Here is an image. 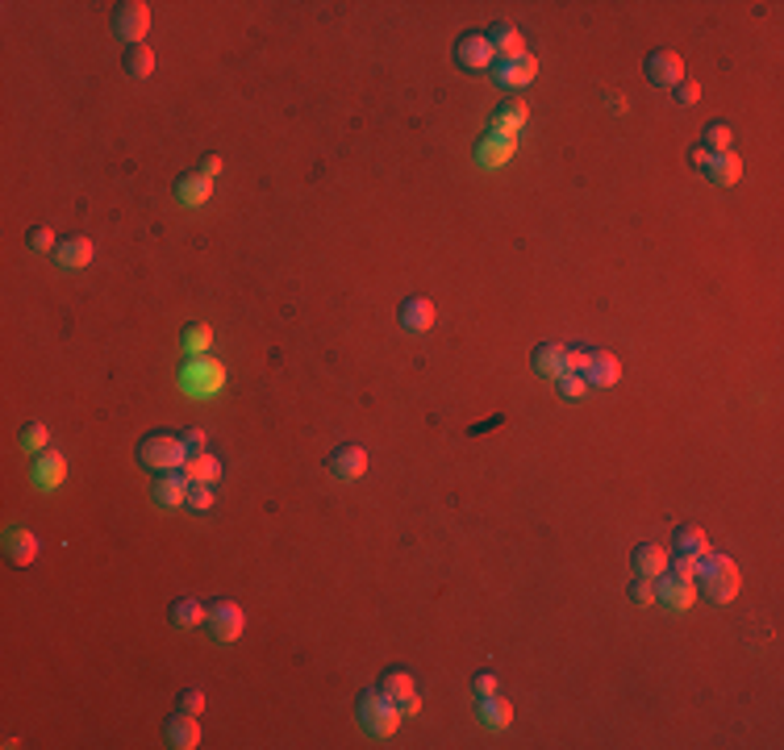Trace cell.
I'll list each match as a JSON object with an SVG mask.
<instances>
[{
	"mask_svg": "<svg viewBox=\"0 0 784 750\" xmlns=\"http://www.w3.org/2000/svg\"><path fill=\"white\" fill-rule=\"evenodd\" d=\"M218 171H221V154H205V163H201V176L213 179Z\"/></svg>",
	"mask_w": 784,
	"mask_h": 750,
	"instance_id": "cell-45",
	"label": "cell"
},
{
	"mask_svg": "<svg viewBox=\"0 0 784 750\" xmlns=\"http://www.w3.org/2000/svg\"><path fill=\"white\" fill-rule=\"evenodd\" d=\"M46 442H51V430L42 422H29L26 430H21V450H26V454H38Z\"/></svg>",
	"mask_w": 784,
	"mask_h": 750,
	"instance_id": "cell-34",
	"label": "cell"
},
{
	"mask_svg": "<svg viewBox=\"0 0 784 750\" xmlns=\"http://www.w3.org/2000/svg\"><path fill=\"white\" fill-rule=\"evenodd\" d=\"M705 150L709 154H722V150H730V142H734V130H730L726 122H709L705 125V134H701Z\"/></svg>",
	"mask_w": 784,
	"mask_h": 750,
	"instance_id": "cell-32",
	"label": "cell"
},
{
	"mask_svg": "<svg viewBox=\"0 0 784 750\" xmlns=\"http://www.w3.org/2000/svg\"><path fill=\"white\" fill-rule=\"evenodd\" d=\"M29 246H34L38 255H46V250L55 246V233L46 230V225H38V230H29Z\"/></svg>",
	"mask_w": 784,
	"mask_h": 750,
	"instance_id": "cell-41",
	"label": "cell"
},
{
	"mask_svg": "<svg viewBox=\"0 0 784 750\" xmlns=\"http://www.w3.org/2000/svg\"><path fill=\"white\" fill-rule=\"evenodd\" d=\"M400 705L392 700V696H384L380 688H372V692H363L359 696V725L368 730V734L376 738H392L400 730Z\"/></svg>",
	"mask_w": 784,
	"mask_h": 750,
	"instance_id": "cell-2",
	"label": "cell"
},
{
	"mask_svg": "<svg viewBox=\"0 0 784 750\" xmlns=\"http://www.w3.org/2000/svg\"><path fill=\"white\" fill-rule=\"evenodd\" d=\"M676 100H680V105H697V100H701V83H697V80H680V83H676Z\"/></svg>",
	"mask_w": 784,
	"mask_h": 750,
	"instance_id": "cell-40",
	"label": "cell"
},
{
	"mask_svg": "<svg viewBox=\"0 0 784 750\" xmlns=\"http://www.w3.org/2000/svg\"><path fill=\"white\" fill-rule=\"evenodd\" d=\"M184 505L193 513H209L213 509V484H188V501Z\"/></svg>",
	"mask_w": 784,
	"mask_h": 750,
	"instance_id": "cell-35",
	"label": "cell"
},
{
	"mask_svg": "<svg viewBox=\"0 0 784 750\" xmlns=\"http://www.w3.org/2000/svg\"><path fill=\"white\" fill-rule=\"evenodd\" d=\"M705 176H709V184H717V188H734V184L743 179V159H739L734 150L709 154V163H705Z\"/></svg>",
	"mask_w": 784,
	"mask_h": 750,
	"instance_id": "cell-12",
	"label": "cell"
},
{
	"mask_svg": "<svg viewBox=\"0 0 784 750\" xmlns=\"http://www.w3.org/2000/svg\"><path fill=\"white\" fill-rule=\"evenodd\" d=\"M422 709V700H417V692L409 696V700H400V713H405V717H413V713Z\"/></svg>",
	"mask_w": 784,
	"mask_h": 750,
	"instance_id": "cell-46",
	"label": "cell"
},
{
	"mask_svg": "<svg viewBox=\"0 0 784 750\" xmlns=\"http://www.w3.org/2000/svg\"><path fill=\"white\" fill-rule=\"evenodd\" d=\"M668 572L680 575V580H693V584H697V559H693V555H676V563H668Z\"/></svg>",
	"mask_w": 784,
	"mask_h": 750,
	"instance_id": "cell-38",
	"label": "cell"
},
{
	"mask_svg": "<svg viewBox=\"0 0 784 750\" xmlns=\"http://www.w3.org/2000/svg\"><path fill=\"white\" fill-rule=\"evenodd\" d=\"M513 150H518V138L488 134V138L480 142V150H476V159H480V167H501V163H510Z\"/></svg>",
	"mask_w": 784,
	"mask_h": 750,
	"instance_id": "cell-22",
	"label": "cell"
},
{
	"mask_svg": "<svg viewBox=\"0 0 784 750\" xmlns=\"http://www.w3.org/2000/svg\"><path fill=\"white\" fill-rule=\"evenodd\" d=\"M184 446H188V454H205V430H184Z\"/></svg>",
	"mask_w": 784,
	"mask_h": 750,
	"instance_id": "cell-42",
	"label": "cell"
},
{
	"mask_svg": "<svg viewBox=\"0 0 784 750\" xmlns=\"http://www.w3.org/2000/svg\"><path fill=\"white\" fill-rule=\"evenodd\" d=\"M221 363H213V359H193L188 367H184V392H196V396H209V392H218L221 388Z\"/></svg>",
	"mask_w": 784,
	"mask_h": 750,
	"instance_id": "cell-9",
	"label": "cell"
},
{
	"mask_svg": "<svg viewBox=\"0 0 784 750\" xmlns=\"http://www.w3.org/2000/svg\"><path fill=\"white\" fill-rule=\"evenodd\" d=\"M622 375V363L614 355H606V351H592L589 359V367H584V383L589 388H614Z\"/></svg>",
	"mask_w": 784,
	"mask_h": 750,
	"instance_id": "cell-17",
	"label": "cell"
},
{
	"mask_svg": "<svg viewBox=\"0 0 784 750\" xmlns=\"http://www.w3.org/2000/svg\"><path fill=\"white\" fill-rule=\"evenodd\" d=\"M530 367H535V375H542V380H559V375H567V346H559V342H542V346H535Z\"/></svg>",
	"mask_w": 784,
	"mask_h": 750,
	"instance_id": "cell-11",
	"label": "cell"
},
{
	"mask_svg": "<svg viewBox=\"0 0 784 750\" xmlns=\"http://www.w3.org/2000/svg\"><path fill=\"white\" fill-rule=\"evenodd\" d=\"M705 163H709V150L697 146V150H693V167H701V171H705Z\"/></svg>",
	"mask_w": 784,
	"mask_h": 750,
	"instance_id": "cell-47",
	"label": "cell"
},
{
	"mask_svg": "<svg viewBox=\"0 0 784 750\" xmlns=\"http://www.w3.org/2000/svg\"><path fill=\"white\" fill-rule=\"evenodd\" d=\"M147 29H151V4L147 0H125L117 4V13H113V34L130 46H142L147 38Z\"/></svg>",
	"mask_w": 784,
	"mask_h": 750,
	"instance_id": "cell-3",
	"label": "cell"
},
{
	"mask_svg": "<svg viewBox=\"0 0 784 750\" xmlns=\"http://www.w3.org/2000/svg\"><path fill=\"white\" fill-rule=\"evenodd\" d=\"M171 621H176V626H201V621H209V609L196 596H179L176 604H171Z\"/></svg>",
	"mask_w": 784,
	"mask_h": 750,
	"instance_id": "cell-28",
	"label": "cell"
},
{
	"mask_svg": "<svg viewBox=\"0 0 784 750\" xmlns=\"http://www.w3.org/2000/svg\"><path fill=\"white\" fill-rule=\"evenodd\" d=\"M242 609H238L234 600H218V604H209V634H213V642H221V646H230V642L242 638Z\"/></svg>",
	"mask_w": 784,
	"mask_h": 750,
	"instance_id": "cell-4",
	"label": "cell"
},
{
	"mask_svg": "<svg viewBox=\"0 0 784 750\" xmlns=\"http://www.w3.org/2000/svg\"><path fill=\"white\" fill-rule=\"evenodd\" d=\"M363 471H368V450H363V446H338L330 454V476H338L343 484L359 479Z\"/></svg>",
	"mask_w": 784,
	"mask_h": 750,
	"instance_id": "cell-15",
	"label": "cell"
},
{
	"mask_svg": "<svg viewBox=\"0 0 784 750\" xmlns=\"http://www.w3.org/2000/svg\"><path fill=\"white\" fill-rule=\"evenodd\" d=\"M668 550L663 546H655V542H647V546H634V572L638 575H647V580H660L663 572H668Z\"/></svg>",
	"mask_w": 784,
	"mask_h": 750,
	"instance_id": "cell-19",
	"label": "cell"
},
{
	"mask_svg": "<svg viewBox=\"0 0 784 750\" xmlns=\"http://www.w3.org/2000/svg\"><path fill=\"white\" fill-rule=\"evenodd\" d=\"M559 392L567 396V400H580V396L589 392V383H584V375H576V371H567V375H559Z\"/></svg>",
	"mask_w": 784,
	"mask_h": 750,
	"instance_id": "cell-36",
	"label": "cell"
},
{
	"mask_svg": "<svg viewBox=\"0 0 784 750\" xmlns=\"http://www.w3.org/2000/svg\"><path fill=\"white\" fill-rule=\"evenodd\" d=\"M480 722L488 725V730H510L513 722V705L505 700V696H480Z\"/></svg>",
	"mask_w": 784,
	"mask_h": 750,
	"instance_id": "cell-24",
	"label": "cell"
},
{
	"mask_svg": "<svg viewBox=\"0 0 784 750\" xmlns=\"http://www.w3.org/2000/svg\"><path fill=\"white\" fill-rule=\"evenodd\" d=\"M205 709V692L201 688H184L179 692V713H201Z\"/></svg>",
	"mask_w": 784,
	"mask_h": 750,
	"instance_id": "cell-39",
	"label": "cell"
},
{
	"mask_svg": "<svg viewBox=\"0 0 784 750\" xmlns=\"http://www.w3.org/2000/svg\"><path fill=\"white\" fill-rule=\"evenodd\" d=\"M655 600H663L668 609H693V600H697V584L693 580H680V575L672 572H663L660 580H655Z\"/></svg>",
	"mask_w": 784,
	"mask_h": 750,
	"instance_id": "cell-8",
	"label": "cell"
},
{
	"mask_svg": "<svg viewBox=\"0 0 784 750\" xmlns=\"http://www.w3.org/2000/svg\"><path fill=\"white\" fill-rule=\"evenodd\" d=\"M672 546H676V555H693V559L709 550V546H705V530H701V525H680V530H676V538H672Z\"/></svg>",
	"mask_w": 784,
	"mask_h": 750,
	"instance_id": "cell-29",
	"label": "cell"
},
{
	"mask_svg": "<svg viewBox=\"0 0 784 750\" xmlns=\"http://www.w3.org/2000/svg\"><path fill=\"white\" fill-rule=\"evenodd\" d=\"M526 117H530V105H526V100H510V105H501V117L493 122V134L518 138V130L526 125Z\"/></svg>",
	"mask_w": 784,
	"mask_h": 750,
	"instance_id": "cell-25",
	"label": "cell"
},
{
	"mask_svg": "<svg viewBox=\"0 0 784 750\" xmlns=\"http://www.w3.org/2000/svg\"><path fill=\"white\" fill-rule=\"evenodd\" d=\"M63 479H67V463H63V454H42L38 463H34V484H38L42 492L59 488Z\"/></svg>",
	"mask_w": 784,
	"mask_h": 750,
	"instance_id": "cell-23",
	"label": "cell"
},
{
	"mask_svg": "<svg viewBox=\"0 0 784 750\" xmlns=\"http://www.w3.org/2000/svg\"><path fill=\"white\" fill-rule=\"evenodd\" d=\"M184 476H188V484H218L221 479V459L218 454H193L188 463H184Z\"/></svg>",
	"mask_w": 784,
	"mask_h": 750,
	"instance_id": "cell-26",
	"label": "cell"
},
{
	"mask_svg": "<svg viewBox=\"0 0 784 750\" xmlns=\"http://www.w3.org/2000/svg\"><path fill=\"white\" fill-rule=\"evenodd\" d=\"M643 71H647V83H655V88H676L685 80V59L676 51H651Z\"/></svg>",
	"mask_w": 784,
	"mask_h": 750,
	"instance_id": "cell-6",
	"label": "cell"
},
{
	"mask_svg": "<svg viewBox=\"0 0 784 750\" xmlns=\"http://www.w3.org/2000/svg\"><path fill=\"white\" fill-rule=\"evenodd\" d=\"M163 738H167V746H176V750L201 746V725H196V713H176V717L163 725Z\"/></svg>",
	"mask_w": 784,
	"mask_h": 750,
	"instance_id": "cell-13",
	"label": "cell"
},
{
	"mask_svg": "<svg viewBox=\"0 0 784 750\" xmlns=\"http://www.w3.org/2000/svg\"><path fill=\"white\" fill-rule=\"evenodd\" d=\"M739 584H743V580H739V567H734V559H730V555H722V563H717L714 575H709L701 588H705V596L714 600V604H726V600L739 596Z\"/></svg>",
	"mask_w": 784,
	"mask_h": 750,
	"instance_id": "cell-7",
	"label": "cell"
},
{
	"mask_svg": "<svg viewBox=\"0 0 784 750\" xmlns=\"http://www.w3.org/2000/svg\"><path fill=\"white\" fill-rule=\"evenodd\" d=\"M193 454H188V446H184V438L179 434H147L142 442H138V463L147 467V471H184V463H188Z\"/></svg>",
	"mask_w": 784,
	"mask_h": 750,
	"instance_id": "cell-1",
	"label": "cell"
},
{
	"mask_svg": "<svg viewBox=\"0 0 784 750\" xmlns=\"http://www.w3.org/2000/svg\"><path fill=\"white\" fill-rule=\"evenodd\" d=\"M154 501L163 509H179L188 501V476L184 471H163V476L154 479Z\"/></svg>",
	"mask_w": 784,
	"mask_h": 750,
	"instance_id": "cell-18",
	"label": "cell"
},
{
	"mask_svg": "<svg viewBox=\"0 0 784 750\" xmlns=\"http://www.w3.org/2000/svg\"><path fill=\"white\" fill-rule=\"evenodd\" d=\"M4 550H9V559H13L17 567H26V563L38 559V533L9 530V533H4Z\"/></svg>",
	"mask_w": 784,
	"mask_h": 750,
	"instance_id": "cell-21",
	"label": "cell"
},
{
	"mask_svg": "<svg viewBox=\"0 0 784 750\" xmlns=\"http://www.w3.org/2000/svg\"><path fill=\"white\" fill-rule=\"evenodd\" d=\"M151 71H154V51L147 46V42L125 51V75H134V80H147Z\"/></svg>",
	"mask_w": 784,
	"mask_h": 750,
	"instance_id": "cell-30",
	"label": "cell"
},
{
	"mask_svg": "<svg viewBox=\"0 0 784 750\" xmlns=\"http://www.w3.org/2000/svg\"><path fill=\"white\" fill-rule=\"evenodd\" d=\"M535 75H538V59L530 51L518 59H496L493 63V80L501 88H526V83H535Z\"/></svg>",
	"mask_w": 784,
	"mask_h": 750,
	"instance_id": "cell-5",
	"label": "cell"
},
{
	"mask_svg": "<svg viewBox=\"0 0 784 750\" xmlns=\"http://www.w3.org/2000/svg\"><path fill=\"white\" fill-rule=\"evenodd\" d=\"M630 600H634V604H651V600H655V580L638 575V580L630 584Z\"/></svg>",
	"mask_w": 784,
	"mask_h": 750,
	"instance_id": "cell-37",
	"label": "cell"
},
{
	"mask_svg": "<svg viewBox=\"0 0 784 750\" xmlns=\"http://www.w3.org/2000/svg\"><path fill=\"white\" fill-rule=\"evenodd\" d=\"M455 59H459L463 67H471V71L493 67V63H496L488 34H463V38H459V46H455Z\"/></svg>",
	"mask_w": 784,
	"mask_h": 750,
	"instance_id": "cell-10",
	"label": "cell"
},
{
	"mask_svg": "<svg viewBox=\"0 0 784 750\" xmlns=\"http://www.w3.org/2000/svg\"><path fill=\"white\" fill-rule=\"evenodd\" d=\"M92 255H97V246H92V238H83V233H75V238H63V242L55 246L59 267H67V272H80V267H88V263H92Z\"/></svg>",
	"mask_w": 784,
	"mask_h": 750,
	"instance_id": "cell-14",
	"label": "cell"
},
{
	"mask_svg": "<svg viewBox=\"0 0 784 750\" xmlns=\"http://www.w3.org/2000/svg\"><path fill=\"white\" fill-rule=\"evenodd\" d=\"M471 688H476V696H493L496 692V675L493 671H480V675L471 680Z\"/></svg>",
	"mask_w": 784,
	"mask_h": 750,
	"instance_id": "cell-43",
	"label": "cell"
},
{
	"mask_svg": "<svg viewBox=\"0 0 784 750\" xmlns=\"http://www.w3.org/2000/svg\"><path fill=\"white\" fill-rule=\"evenodd\" d=\"M176 196L184 205H205L209 196H213V179H205L201 171H196V176H184L176 184Z\"/></svg>",
	"mask_w": 784,
	"mask_h": 750,
	"instance_id": "cell-27",
	"label": "cell"
},
{
	"mask_svg": "<svg viewBox=\"0 0 784 750\" xmlns=\"http://www.w3.org/2000/svg\"><path fill=\"white\" fill-rule=\"evenodd\" d=\"M400 326L413 329V334H422V329L434 326V304L426 296H409L400 304Z\"/></svg>",
	"mask_w": 784,
	"mask_h": 750,
	"instance_id": "cell-20",
	"label": "cell"
},
{
	"mask_svg": "<svg viewBox=\"0 0 784 750\" xmlns=\"http://www.w3.org/2000/svg\"><path fill=\"white\" fill-rule=\"evenodd\" d=\"M380 692L392 696V700L400 705V700H409L417 688H413V675H409V671H388L384 680H380Z\"/></svg>",
	"mask_w": 784,
	"mask_h": 750,
	"instance_id": "cell-31",
	"label": "cell"
},
{
	"mask_svg": "<svg viewBox=\"0 0 784 750\" xmlns=\"http://www.w3.org/2000/svg\"><path fill=\"white\" fill-rule=\"evenodd\" d=\"M589 359H592V351H567V371H576V375H584V367H589Z\"/></svg>",
	"mask_w": 784,
	"mask_h": 750,
	"instance_id": "cell-44",
	"label": "cell"
},
{
	"mask_svg": "<svg viewBox=\"0 0 784 750\" xmlns=\"http://www.w3.org/2000/svg\"><path fill=\"white\" fill-rule=\"evenodd\" d=\"M209 342H213V329H209L205 321H196V326L184 329V351H188V355H205Z\"/></svg>",
	"mask_w": 784,
	"mask_h": 750,
	"instance_id": "cell-33",
	"label": "cell"
},
{
	"mask_svg": "<svg viewBox=\"0 0 784 750\" xmlns=\"http://www.w3.org/2000/svg\"><path fill=\"white\" fill-rule=\"evenodd\" d=\"M488 42H493V55H496V59H518V55H526L522 29L510 26V21H496V26L488 29Z\"/></svg>",
	"mask_w": 784,
	"mask_h": 750,
	"instance_id": "cell-16",
	"label": "cell"
}]
</instances>
